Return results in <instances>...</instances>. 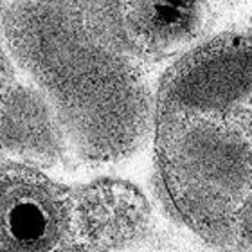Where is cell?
I'll return each instance as SVG.
<instances>
[{
    "label": "cell",
    "instance_id": "obj_1",
    "mask_svg": "<svg viewBox=\"0 0 252 252\" xmlns=\"http://www.w3.org/2000/svg\"><path fill=\"white\" fill-rule=\"evenodd\" d=\"M155 164L171 209L194 234L252 252V31L213 38L164 74Z\"/></svg>",
    "mask_w": 252,
    "mask_h": 252
},
{
    "label": "cell",
    "instance_id": "obj_2",
    "mask_svg": "<svg viewBox=\"0 0 252 252\" xmlns=\"http://www.w3.org/2000/svg\"><path fill=\"white\" fill-rule=\"evenodd\" d=\"M144 221V200L130 186L68 188L31 164H0V252H114Z\"/></svg>",
    "mask_w": 252,
    "mask_h": 252
},
{
    "label": "cell",
    "instance_id": "obj_3",
    "mask_svg": "<svg viewBox=\"0 0 252 252\" xmlns=\"http://www.w3.org/2000/svg\"><path fill=\"white\" fill-rule=\"evenodd\" d=\"M209 0H119V24L131 49L162 60L188 51L204 34Z\"/></svg>",
    "mask_w": 252,
    "mask_h": 252
},
{
    "label": "cell",
    "instance_id": "obj_4",
    "mask_svg": "<svg viewBox=\"0 0 252 252\" xmlns=\"http://www.w3.org/2000/svg\"><path fill=\"white\" fill-rule=\"evenodd\" d=\"M11 85L7 78V67H5L4 56L0 53V150L4 146V130L7 121V108H9Z\"/></svg>",
    "mask_w": 252,
    "mask_h": 252
}]
</instances>
